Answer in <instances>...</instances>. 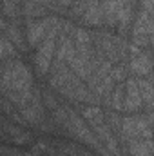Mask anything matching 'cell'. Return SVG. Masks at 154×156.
<instances>
[{
  "label": "cell",
  "instance_id": "3",
  "mask_svg": "<svg viewBox=\"0 0 154 156\" xmlns=\"http://www.w3.org/2000/svg\"><path fill=\"white\" fill-rule=\"evenodd\" d=\"M56 22H58V20H56L54 16L44 18V20H40V22L29 20V22H27V42H29V45L35 47L40 40H44V37L47 35V31H49Z\"/></svg>",
  "mask_w": 154,
  "mask_h": 156
},
{
  "label": "cell",
  "instance_id": "17",
  "mask_svg": "<svg viewBox=\"0 0 154 156\" xmlns=\"http://www.w3.org/2000/svg\"><path fill=\"white\" fill-rule=\"evenodd\" d=\"M73 0H60V5H69Z\"/></svg>",
  "mask_w": 154,
  "mask_h": 156
},
{
  "label": "cell",
  "instance_id": "16",
  "mask_svg": "<svg viewBox=\"0 0 154 156\" xmlns=\"http://www.w3.org/2000/svg\"><path fill=\"white\" fill-rule=\"evenodd\" d=\"M31 2L38 4V5H42V7H45V5H49V4H51V0H31Z\"/></svg>",
  "mask_w": 154,
  "mask_h": 156
},
{
  "label": "cell",
  "instance_id": "1",
  "mask_svg": "<svg viewBox=\"0 0 154 156\" xmlns=\"http://www.w3.org/2000/svg\"><path fill=\"white\" fill-rule=\"evenodd\" d=\"M0 89L16 93L33 91V76L29 69L20 60H7L0 75Z\"/></svg>",
  "mask_w": 154,
  "mask_h": 156
},
{
  "label": "cell",
  "instance_id": "9",
  "mask_svg": "<svg viewBox=\"0 0 154 156\" xmlns=\"http://www.w3.org/2000/svg\"><path fill=\"white\" fill-rule=\"evenodd\" d=\"M82 116L85 118L89 123H102V122H105V115H103V111H102L98 105L83 107V111H82Z\"/></svg>",
  "mask_w": 154,
  "mask_h": 156
},
{
  "label": "cell",
  "instance_id": "14",
  "mask_svg": "<svg viewBox=\"0 0 154 156\" xmlns=\"http://www.w3.org/2000/svg\"><path fill=\"white\" fill-rule=\"evenodd\" d=\"M4 2V15L9 18H16L20 15V0H2Z\"/></svg>",
  "mask_w": 154,
  "mask_h": 156
},
{
  "label": "cell",
  "instance_id": "11",
  "mask_svg": "<svg viewBox=\"0 0 154 156\" xmlns=\"http://www.w3.org/2000/svg\"><path fill=\"white\" fill-rule=\"evenodd\" d=\"M15 55H16L15 45L7 40L5 33H2V31H0V62H2L4 58H13Z\"/></svg>",
  "mask_w": 154,
  "mask_h": 156
},
{
  "label": "cell",
  "instance_id": "5",
  "mask_svg": "<svg viewBox=\"0 0 154 156\" xmlns=\"http://www.w3.org/2000/svg\"><path fill=\"white\" fill-rule=\"evenodd\" d=\"M151 55L140 51L138 55H131V71L140 76H149L151 75Z\"/></svg>",
  "mask_w": 154,
  "mask_h": 156
},
{
  "label": "cell",
  "instance_id": "7",
  "mask_svg": "<svg viewBox=\"0 0 154 156\" xmlns=\"http://www.w3.org/2000/svg\"><path fill=\"white\" fill-rule=\"evenodd\" d=\"M125 144L131 156H152L151 138H132V140H127Z\"/></svg>",
  "mask_w": 154,
  "mask_h": 156
},
{
  "label": "cell",
  "instance_id": "12",
  "mask_svg": "<svg viewBox=\"0 0 154 156\" xmlns=\"http://www.w3.org/2000/svg\"><path fill=\"white\" fill-rule=\"evenodd\" d=\"M111 105L114 107L116 111L123 109V83L121 82L111 91Z\"/></svg>",
  "mask_w": 154,
  "mask_h": 156
},
{
  "label": "cell",
  "instance_id": "8",
  "mask_svg": "<svg viewBox=\"0 0 154 156\" xmlns=\"http://www.w3.org/2000/svg\"><path fill=\"white\" fill-rule=\"evenodd\" d=\"M136 82H138L142 104H145L147 111H151V107H152V82H151V78H138Z\"/></svg>",
  "mask_w": 154,
  "mask_h": 156
},
{
  "label": "cell",
  "instance_id": "18",
  "mask_svg": "<svg viewBox=\"0 0 154 156\" xmlns=\"http://www.w3.org/2000/svg\"><path fill=\"white\" fill-rule=\"evenodd\" d=\"M0 2H2V0H0Z\"/></svg>",
  "mask_w": 154,
  "mask_h": 156
},
{
  "label": "cell",
  "instance_id": "2",
  "mask_svg": "<svg viewBox=\"0 0 154 156\" xmlns=\"http://www.w3.org/2000/svg\"><path fill=\"white\" fill-rule=\"evenodd\" d=\"M60 20L47 31V35L44 37L42 44L38 47V53L35 56V64H37V69H38L40 75H45L51 67V62H53V55H54V49H56V37L60 33Z\"/></svg>",
  "mask_w": 154,
  "mask_h": 156
},
{
  "label": "cell",
  "instance_id": "15",
  "mask_svg": "<svg viewBox=\"0 0 154 156\" xmlns=\"http://www.w3.org/2000/svg\"><path fill=\"white\" fill-rule=\"evenodd\" d=\"M44 100H45V105L47 107H51V109H54V107H58V104H56V100L49 94V93H44Z\"/></svg>",
  "mask_w": 154,
  "mask_h": 156
},
{
  "label": "cell",
  "instance_id": "6",
  "mask_svg": "<svg viewBox=\"0 0 154 156\" xmlns=\"http://www.w3.org/2000/svg\"><path fill=\"white\" fill-rule=\"evenodd\" d=\"M82 16H83V22L87 26H100V24H103L100 2L98 0H87V5H85Z\"/></svg>",
  "mask_w": 154,
  "mask_h": 156
},
{
  "label": "cell",
  "instance_id": "10",
  "mask_svg": "<svg viewBox=\"0 0 154 156\" xmlns=\"http://www.w3.org/2000/svg\"><path fill=\"white\" fill-rule=\"evenodd\" d=\"M20 35H22V33H20V29H18L16 24H7V27H5V37H7V40H9L13 45H16L18 49L24 47V40H22Z\"/></svg>",
  "mask_w": 154,
  "mask_h": 156
},
{
  "label": "cell",
  "instance_id": "13",
  "mask_svg": "<svg viewBox=\"0 0 154 156\" xmlns=\"http://www.w3.org/2000/svg\"><path fill=\"white\" fill-rule=\"evenodd\" d=\"M53 120H54L58 125L69 129V111H67V109H64V107H60V105L54 107V109H53Z\"/></svg>",
  "mask_w": 154,
  "mask_h": 156
},
{
  "label": "cell",
  "instance_id": "4",
  "mask_svg": "<svg viewBox=\"0 0 154 156\" xmlns=\"http://www.w3.org/2000/svg\"><path fill=\"white\" fill-rule=\"evenodd\" d=\"M140 107H142V96H140L138 82L136 78H129L127 85L123 87V109L129 113H136Z\"/></svg>",
  "mask_w": 154,
  "mask_h": 156
}]
</instances>
